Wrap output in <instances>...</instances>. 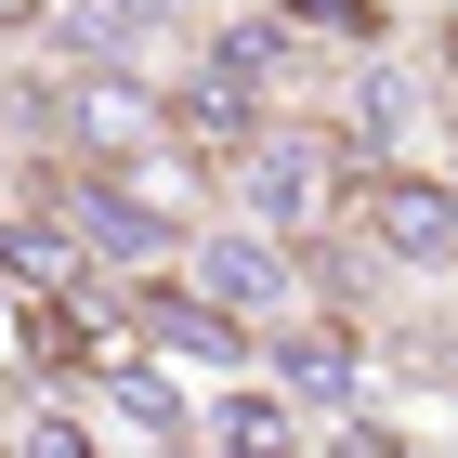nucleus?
Listing matches in <instances>:
<instances>
[{"instance_id": "nucleus-1", "label": "nucleus", "mask_w": 458, "mask_h": 458, "mask_svg": "<svg viewBox=\"0 0 458 458\" xmlns=\"http://www.w3.org/2000/svg\"><path fill=\"white\" fill-rule=\"evenodd\" d=\"M210 197H223V223H249V236H276V249H315V236H341L353 157L327 144V118H262V144H249V157L210 183Z\"/></svg>"}, {"instance_id": "nucleus-2", "label": "nucleus", "mask_w": 458, "mask_h": 458, "mask_svg": "<svg viewBox=\"0 0 458 458\" xmlns=\"http://www.w3.org/2000/svg\"><path fill=\"white\" fill-rule=\"evenodd\" d=\"M157 144V79L144 66H79V79H39V157L53 171H118Z\"/></svg>"}, {"instance_id": "nucleus-3", "label": "nucleus", "mask_w": 458, "mask_h": 458, "mask_svg": "<svg viewBox=\"0 0 458 458\" xmlns=\"http://www.w3.org/2000/svg\"><path fill=\"white\" fill-rule=\"evenodd\" d=\"M183 288H197V301H210L223 327H249V341H262V327H288L301 315V249H276V236H249V223H197V236H183V262H171Z\"/></svg>"}, {"instance_id": "nucleus-4", "label": "nucleus", "mask_w": 458, "mask_h": 458, "mask_svg": "<svg viewBox=\"0 0 458 458\" xmlns=\"http://www.w3.org/2000/svg\"><path fill=\"white\" fill-rule=\"evenodd\" d=\"M341 236L367 249V262H393V276H445V249H458V197H445V171H432V157H406V171H353Z\"/></svg>"}, {"instance_id": "nucleus-5", "label": "nucleus", "mask_w": 458, "mask_h": 458, "mask_svg": "<svg viewBox=\"0 0 458 458\" xmlns=\"http://www.w3.org/2000/svg\"><path fill=\"white\" fill-rule=\"evenodd\" d=\"M0 276H13V301L92 276L79 236H66V171H13V183H0Z\"/></svg>"}, {"instance_id": "nucleus-6", "label": "nucleus", "mask_w": 458, "mask_h": 458, "mask_svg": "<svg viewBox=\"0 0 458 458\" xmlns=\"http://www.w3.org/2000/svg\"><path fill=\"white\" fill-rule=\"evenodd\" d=\"M183 445H210V458H301V420H288L262 380H236L210 420H183Z\"/></svg>"}, {"instance_id": "nucleus-7", "label": "nucleus", "mask_w": 458, "mask_h": 458, "mask_svg": "<svg viewBox=\"0 0 458 458\" xmlns=\"http://www.w3.org/2000/svg\"><path fill=\"white\" fill-rule=\"evenodd\" d=\"M79 13L106 27V53H118V66H144V79H157V53H171V39H197V13H210V0H79Z\"/></svg>"}, {"instance_id": "nucleus-8", "label": "nucleus", "mask_w": 458, "mask_h": 458, "mask_svg": "<svg viewBox=\"0 0 458 458\" xmlns=\"http://www.w3.org/2000/svg\"><path fill=\"white\" fill-rule=\"evenodd\" d=\"M249 13H262L288 53H301V39H327V53H380V39H393L380 0H249Z\"/></svg>"}, {"instance_id": "nucleus-9", "label": "nucleus", "mask_w": 458, "mask_h": 458, "mask_svg": "<svg viewBox=\"0 0 458 458\" xmlns=\"http://www.w3.org/2000/svg\"><path fill=\"white\" fill-rule=\"evenodd\" d=\"M106 406L144 432V445H183V420H197V406L171 393V367H144V353H118V367H106Z\"/></svg>"}, {"instance_id": "nucleus-10", "label": "nucleus", "mask_w": 458, "mask_h": 458, "mask_svg": "<svg viewBox=\"0 0 458 458\" xmlns=\"http://www.w3.org/2000/svg\"><path fill=\"white\" fill-rule=\"evenodd\" d=\"M13 458H106V445L79 432L66 393H27V406H13Z\"/></svg>"}, {"instance_id": "nucleus-11", "label": "nucleus", "mask_w": 458, "mask_h": 458, "mask_svg": "<svg viewBox=\"0 0 458 458\" xmlns=\"http://www.w3.org/2000/svg\"><path fill=\"white\" fill-rule=\"evenodd\" d=\"M39 13H53V0H0V39H27V27H39Z\"/></svg>"}, {"instance_id": "nucleus-12", "label": "nucleus", "mask_w": 458, "mask_h": 458, "mask_svg": "<svg viewBox=\"0 0 458 458\" xmlns=\"http://www.w3.org/2000/svg\"><path fill=\"white\" fill-rule=\"evenodd\" d=\"M0 183H13V157H0Z\"/></svg>"}]
</instances>
